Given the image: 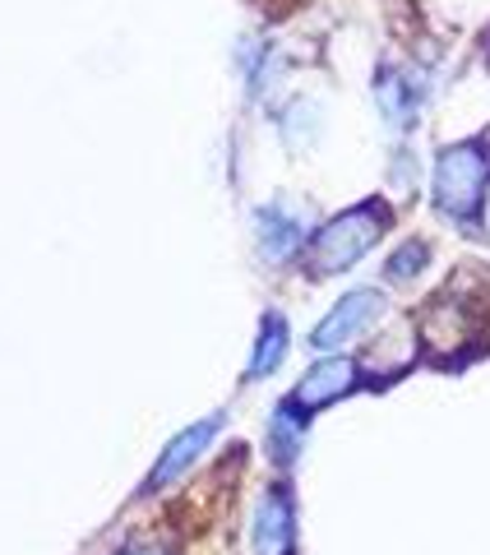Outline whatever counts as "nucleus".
Wrapping results in <instances>:
<instances>
[{
	"mask_svg": "<svg viewBox=\"0 0 490 555\" xmlns=\"http://www.w3.org/2000/svg\"><path fill=\"white\" fill-rule=\"evenodd\" d=\"M389 232V204L384 199H365L347 214L328 218L320 232L310 236V250H306V264L314 278H328V273H343L352 269L361 255H371L375 241Z\"/></svg>",
	"mask_w": 490,
	"mask_h": 555,
	"instance_id": "nucleus-1",
	"label": "nucleus"
},
{
	"mask_svg": "<svg viewBox=\"0 0 490 555\" xmlns=\"http://www.w3.org/2000/svg\"><path fill=\"white\" fill-rule=\"evenodd\" d=\"M490 185V153L486 139H467V144H449L435 158V208L444 218L463 222V228H481V199Z\"/></svg>",
	"mask_w": 490,
	"mask_h": 555,
	"instance_id": "nucleus-2",
	"label": "nucleus"
},
{
	"mask_svg": "<svg viewBox=\"0 0 490 555\" xmlns=\"http://www.w3.org/2000/svg\"><path fill=\"white\" fill-rule=\"evenodd\" d=\"M379 315H384V297H379L375 287H357V292H347V297H343L334 310H328V315H324L320 324H314L310 347H314V352H334V347L361 338L365 328H371Z\"/></svg>",
	"mask_w": 490,
	"mask_h": 555,
	"instance_id": "nucleus-3",
	"label": "nucleus"
},
{
	"mask_svg": "<svg viewBox=\"0 0 490 555\" xmlns=\"http://www.w3.org/2000/svg\"><path fill=\"white\" fill-rule=\"evenodd\" d=\"M255 241L265 259H292L310 241V218L306 208H296L292 199H273L265 208H255Z\"/></svg>",
	"mask_w": 490,
	"mask_h": 555,
	"instance_id": "nucleus-4",
	"label": "nucleus"
},
{
	"mask_svg": "<svg viewBox=\"0 0 490 555\" xmlns=\"http://www.w3.org/2000/svg\"><path fill=\"white\" fill-rule=\"evenodd\" d=\"M357 361L352 357H328V361H320V366H310L306 375H301V385L292 389V398L287 403L301 412V416H310V412H320V408H328V403H338V398H347L357 389Z\"/></svg>",
	"mask_w": 490,
	"mask_h": 555,
	"instance_id": "nucleus-5",
	"label": "nucleus"
},
{
	"mask_svg": "<svg viewBox=\"0 0 490 555\" xmlns=\"http://www.w3.org/2000/svg\"><path fill=\"white\" fill-rule=\"evenodd\" d=\"M255 551L259 555H292L296 542V514H292V491L287 486H273V491L259 495L255 505Z\"/></svg>",
	"mask_w": 490,
	"mask_h": 555,
	"instance_id": "nucleus-6",
	"label": "nucleus"
},
{
	"mask_svg": "<svg viewBox=\"0 0 490 555\" xmlns=\"http://www.w3.org/2000/svg\"><path fill=\"white\" fill-rule=\"evenodd\" d=\"M222 430V416H208V422H195L190 430H181L177 440H171L167 449H163V459H157V467H153V477H149V491H163L167 481H177L190 463H195L208 444H214V436Z\"/></svg>",
	"mask_w": 490,
	"mask_h": 555,
	"instance_id": "nucleus-7",
	"label": "nucleus"
},
{
	"mask_svg": "<svg viewBox=\"0 0 490 555\" xmlns=\"http://www.w3.org/2000/svg\"><path fill=\"white\" fill-rule=\"evenodd\" d=\"M422 83L416 79H408L402 69H384V75L375 79V102H379V112H384V120L389 126H412L416 120V112H422Z\"/></svg>",
	"mask_w": 490,
	"mask_h": 555,
	"instance_id": "nucleus-8",
	"label": "nucleus"
},
{
	"mask_svg": "<svg viewBox=\"0 0 490 555\" xmlns=\"http://www.w3.org/2000/svg\"><path fill=\"white\" fill-rule=\"evenodd\" d=\"M287 357V320L269 310L265 320H259V343H255V357H250V379H265L283 366Z\"/></svg>",
	"mask_w": 490,
	"mask_h": 555,
	"instance_id": "nucleus-9",
	"label": "nucleus"
},
{
	"mask_svg": "<svg viewBox=\"0 0 490 555\" xmlns=\"http://www.w3.org/2000/svg\"><path fill=\"white\" fill-rule=\"evenodd\" d=\"M301 440H306V416L296 412L292 403H278L273 408V422H269V449L278 463H292L296 454H301Z\"/></svg>",
	"mask_w": 490,
	"mask_h": 555,
	"instance_id": "nucleus-10",
	"label": "nucleus"
},
{
	"mask_svg": "<svg viewBox=\"0 0 490 555\" xmlns=\"http://www.w3.org/2000/svg\"><path fill=\"white\" fill-rule=\"evenodd\" d=\"M426 259H430L426 241H408L402 250H394V259H389V269H384V278H389V283H412V278L426 269Z\"/></svg>",
	"mask_w": 490,
	"mask_h": 555,
	"instance_id": "nucleus-11",
	"label": "nucleus"
},
{
	"mask_svg": "<svg viewBox=\"0 0 490 555\" xmlns=\"http://www.w3.org/2000/svg\"><path fill=\"white\" fill-rule=\"evenodd\" d=\"M126 555H167V551H157V546H134V551H126Z\"/></svg>",
	"mask_w": 490,
	"mask_h": 555,
	"instance_id": "nucleus-12",
	"label": "nucleus"
}]
</instances>
